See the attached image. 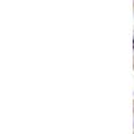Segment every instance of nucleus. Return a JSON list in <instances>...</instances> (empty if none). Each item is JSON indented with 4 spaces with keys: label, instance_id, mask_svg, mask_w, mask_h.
Listing matches in <instances>:
<instances>
[{
    "label": "nucleus",
    "instance_id": "1",
    "mask_svg": "<svg viewBox=\"0 0 134 134\" xmlns=\"http://www.w3.org/2000/svg\"><path fill=\"white\" fill-rule=\"evenodd\" d=\"M133 43H134V42H133Z\"/></svg>",
    "mask_w": 134,
    "mask_h": 134
}]
</instances>
